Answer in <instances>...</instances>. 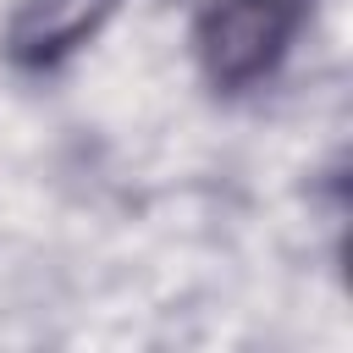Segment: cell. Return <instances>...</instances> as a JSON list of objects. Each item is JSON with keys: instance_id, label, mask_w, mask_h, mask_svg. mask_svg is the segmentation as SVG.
Returning <instances> with one entry per match:
<instances>
[{"instance_id": "6da1fadb", "label": "cell", "mask_w": 353, "mask_h": 353, "mask_svg": "<svg viewBox=\"0 0 353 353\" xmlns=\"http://www.w3.org/2000/svg\"><path fill=\"white\" fill-rule=\"evenodd\" d=\"M303 0H215L199 22V61L215 88L259 83L292 44Z\"/></svg>"}, {"instance_id": "7a4b0ae2", "label": "cell", "mask_w": 353, "mask_h": 353, "mask_svg": "<svg viewBox=\"0 0 353 353\" xmlns=\"http://www.w3.org/2000/svg\"><path fill=\"white\" fill-rule=\"evenodd\" d=\"M121 0H22L6 22V55L28 72L66 61L72 50H83Z\"/></svg>"}]
</instances>
